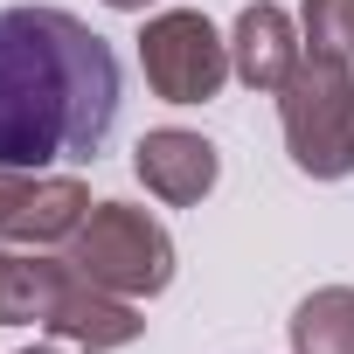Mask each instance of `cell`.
Returning a JSON list of instances; mask_svg holds the SVG:
<instances>
[{"label":"cell","mask_w":354,"mask_h":354,"mask_svg":"<svg viewBox=\"0 0 354 354\" xmlns=\"http://www.w3.org/2000/svg\"><path fill=\"white\" fill-rule=\"evenodd\" d=\"M21 354H56V347H21Z\"/></svg>","instance_id":"cell-13"},{"label":"cell","mask_w":354,"mask_h":354,"mask_svg":"<svg viewBox=\"0 0 354 354\" xmlns=\"http://www.w3.org/2000/svg\"><path fill=\"white\" fill-rule=\"evenodd\" d=\"M299 63H306L299 21L278 8V0H250V8L236 15V28H230V70H236L250 91L278 97V91L292 84V70H299Z\"/></svg>","instance_id":"cell-8"},{"label":"cell","mask_w":354,"mask_h":354,"mask_svg":"<svg viewBox=\"0 0 354 354\" xmlns=\"http://www.w3.org/2000/svg\"><path fill=\"white\" fill-rule=\"evenodd\" d=\"M299 35H306V56L354 63V0H306Z\"/></svg>","instance_id":"cell-11"},{"label":"cell","mask_w":354,"mask_h":354,"mask_svg":"<svg viewBox=\"0 0 354 354\" xmlns=\"http://www.w3.org/2000/svg\"><path fill=\"white\" fill-rule=\"evenodd\" d=\"M118 125V56L70 8H0V167H77Z\"/></svg>","instance_id":"cell-1"},{"label":"cell","mask_w":354,"mask_h":354,"mask_svg":"<svg viewBox=\"0 0 354 354\" xmlns=\"http://www.w3.org/2000/svg\"><path fill=\"white\" fill-rule=\"evenodd\" d=\"M70 264L118 299H153L174 285V236L132 202H91L70 236Z\"/></svg>","instance_id":"cell-3"},{"label":"cell","mask_w":354,"mask_h":354,"mask_svg":"<svg viewBox=\"0 0 354 354\" xmlns=\"http://www.w3.org/2000/svg\"><path fill=\"white\" fill-rule=\"evenodd\" d=\"M104 8H118V15H146L153 0H104Z\"/></svg>","instance_id":"cell-12"},{"label":"cell","mask_w":354,"mask_h":354,"mask_svg":"<svg viewBox=\"0 0 354 354\" xmlns=\"http://www.w3.org/2000/svg\"><path fill=\"white\" fill-rule=\"evenodd\" d=\"M91 216V188L77 174H28V167H0V243H70L77 223Z\"/></svg>","instance_id":"cell-5"},{"label":"cell","mask_w":354,"mask_h":354,"mask_svg":"<svg viewBox=\"0 0 354 354\" xmlns=\"http://www.w3.org/2000/svg\"><path fill=\"white\" fill-rule=\"evenodd\" d=\"M292 354H354V285H319L292 306Z\"/></svg>","instance_id":"cell-10"},{"label":"cell","mask_w":354,"mask_h":354,"mask_svg":"<svg viewBox=\"0 0 354 354\" xmlns=\"http://www.w3.org/2000/svg\"><path fill=\"white\" fill-rule=\"evenodd\" d=\"M285 153L313 181H347L354 174V70L333 56H306L292 84L278 91Z\"/></svg>","instance_id":"cell-2"},{"label":"cell","mask_w":354,"mask_h":354,"mask_svg":"<svg viewBox=\"0 0 354 354\" xmlns=\"http://www.w3.org/2000/svg\"><path fill=\"white\" fill-rule=\"evenodd\" d=\"M139 70H146L153 97H167V104H209L236 77L230 70V42L195 8H167V15H153L139 28Z\"/></svg>","instance_id":"cell-4"},{"label":"cell","mask_w":354,"mask_h":354,"mask_svg":"<svg viewBox=\"0 0 354 354\" xmlns=\"http://www.w3.org/2000/svg\"><path fill=\"white\" fill-rule=\"evenodd\" d=\"M49 333L70 340V347H84V354H111V347H132V340L146 333V319H139L132 299L91 285V278L70 264V271H63V292H56V306H49Z\"/></svg>","instance_id":"cell-7"},{"label":"cell","mask_w":354,"mask_h":354,"mask_svg":"<svg viewBox=\"0 0 354 354\" xmlns=\"http://www.w3.org/2000/svg\"><path fill=\"white\" fill-rule=\"evenodd\" d=\"M132 174L146 181V195H160L167 209H195L209 188H216V174H223V153L188 132V125H160L132 146Z\"/></svg>","instance_id":"cell-6"},{"label":"cell","mask_w":354,"mask_h":354,"mask_svg":"<svg viewBox=\"0 0 354 354\" xmlns=\"http://www.w3.org/2000/svg\"><path fill=\"white\" fill-rule=\"evenodd\" d=\"M70 257H35V250H0V326H49V306L63 292Z\"/></svg>","instance_id":"cell-9"}]
</instances>
